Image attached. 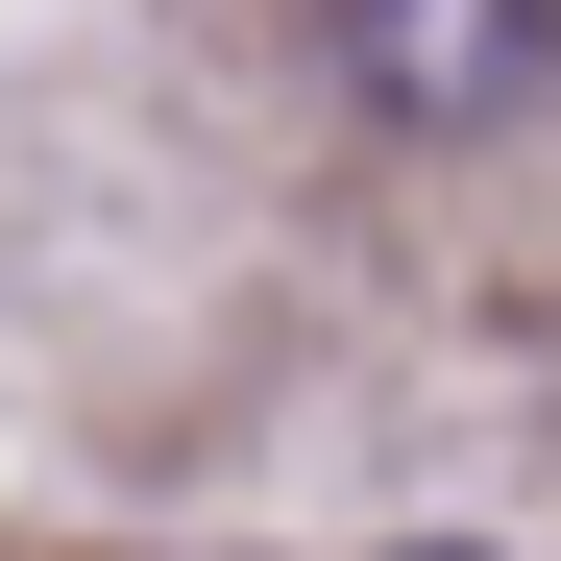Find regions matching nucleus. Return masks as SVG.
Returning a JSON list of instances; mask_svg holds the SVG:
<instances>
[{"label":"nucleus","mask_w":561,"mask_h":561,"mask_svg":"<svg viewBox=\"0 0 561 561\" xmlns=\"http://www.w3.org/2000/svg\"><path fill=\"white\" fill-rule=\"evenodd\" d=\"M318 25H342V99H366V123H415V147L513 123L537 73H561V0H318Z\"/></svg>","instance_id":"1"},{"label":"nucleus","mask_w":561,"mask_h":561,"mask_svg":"<svg viewBox=\"0 0 561 561\" xmlns=\"http://www.w3.org/2000/svg\"><path fill=\"white\" fill-rule=\"evenodd\" d=\"M391 561H489V537H391Z\"/></svg>","instance_id":"2"}]
</instances>
